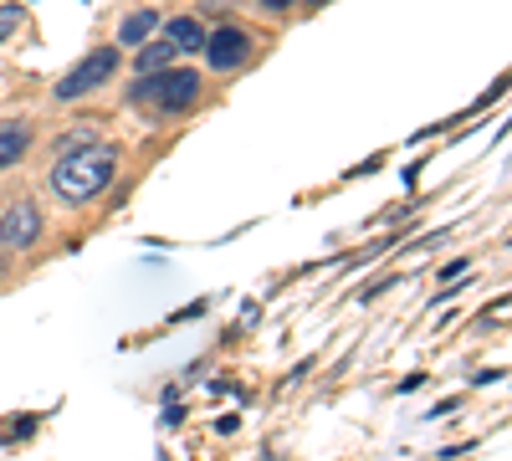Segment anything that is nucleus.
Masks as SVG:
<instances>
[{
    "instance_id": "1",
    "label": "nucleus",
    "mask_w": 512,
    "mask_h": 461,
    "mask_svg": "<svg viewBox=\"0 0 512 461\" xmlns=\"http://www.w3.org/2000/svg\"><path fill=\"white\" fill-rule=\"evenodd\" d=\"M113 175H118V144H82V149L57 159L52 190L67 205H88V200H98L113 185Z\"/></svg>"
},
{
    "instance_id": "2",
    "label": "nucleus",
    "mask_w": 512,
    "mask_h": 461,
    "mask_svg": "<svg viewBox=\"0 0 512 461\" xmlns=\"http://www.w3.org/2000/svg\"><path fill=\"white\" fill-rule=\"evenodd\" d=\"M134 98H144V103H154V108H164V113H185V108L200 98V77H195V72H180V67H164V72H149V77L139 82Z\"/></svg>"
},
{
    "instance_id": "3",
    "label": "nucleus",
    "mask_w": 512,
    "mask_h": 461,
    "mask_svg": "<svg viewBox=\"0 0 512 461\" xmlns=\"http://www.w3.org/2000/svg\"><path fill=\"white\" fill-rule=\"evenodd\" d=\"M118 72V52L113 47H98V52H88V62H77L62 82H57V103H77L82 93H93V88H103V82Z\"/></svg>"
},
{
    "instance_id": "4",
    "label": "nucleus",
    "mask_w": 512,
    "mask_h": 461,
    "mask_svg": "<svg viewBox=\"0 0 512 461\" xmlns=\"http://www.w3.org/2000/svg\"><path fill=\"white\" fill-rule=\"evenodd\" d=\"M200 52L210 57V67H216V72H236V67L251 57V36H246L241 26H221V31L200 47Z\"/></svg>"
},
{
    "instance_id": "5",
    "label": "nucleus",
    "mask_w": 512,
    "mask_h": 461,
    "mask_svg": "<svg viewBox=\"0 0 512 461\" xmlns=\"http://www.w3.org/2000/svg\"><path fill=\"white\" fill-rule=\"evenodd\" d=\"M41 236V211L31 200H16L6 216H0V246H31Z\"/></svg>"
},
{
    "instance_id": "6",
    "label": "nucleus",
    "mask_w": 512,
    "mask_h": 461,
    "mask_svg": "<svg viewBox=\"0 0 512 461\" xmlns=\"http://www.w3.org/2000/svg\"><path fill=\"white\" fill-rule=\"evenodd\" d=\"M31 149V129H26V123H0V170H11V164L21 159Z\"/></svg>"
},
{
    "instance_id": "7",
    "label": "nucleus",
    "mask_w": 512,
    "mask_h": 461,
    "mask_svg": "<svg viewBox=\"0 0 512 461\" xmlns=\"http://www.w3.org/2000/svg\"><path fill=\"white\" fill-rule=\"evenodd\" d=\"M154 26H159V11H134L118 26V47H144V41L154 36Z\"/></svg>"
},
{
    "instance_id": "8",
    "label": "nucleus",
    "mask_w": 512,
    "mask_h": 461,
    "mask_svg": "<svg viewBox=\"0 0 512 461\" xmlns=\"http://www.w3.org/2000/svg\"><path fill=\"white\" fill-rule=\"evenodd\" d=\"M164 41H169L175 52H200V47H205V31H200L190 16H175V21H169V31H164Z\"/></svg>"
},
{
    "instance_id": "9",
    "label": "nucleus",
    "mask_w": 512,
    "mask_h": 461,
    "mask_svg": "<svg viewBox=\"0 0 512 461\" xmlns=\"http://www.w3.org/2000/svg\"><path fill=\"white\" fill-rule=\"evenodd\" d=\"M169 62H175V47H169V41H149V47L139 52V72L149 77V72H164Z\"/></svg>"
},
{
    "instance_id": "10",
    "label": "nucleus",
    "mask_w": 512,
    "mask_h": 461,
    "mask_svg": "<svg viewBox=\"0 0 512 461\" xmlns=\"http://www.w3.org/2000/svg\"><path fill=\"white\" fill-rule=\"evenodd\" d=\"M16 16H21V6H0V41L16 31Z\"/></svg>"
},
{
    "instance_id": "11",
    "label": "nucleus",
    "mask_w": 512,
    "mask_h": 461,
    "mask_svg": "<svg viewBox=\"0 0 512 461\" xmlns=\"http://www.w3.org/2000/svg\"><path fill=\"white\" fill-rule=\"evenodd\" d=\"M262 6H267V11H287V6H292V0H262Z\"/></svg>"
},
{
    "instance_id": "12",
    "label": "nucleus",
    "mask_w": 512,
    "mask_h": 461,
    "mask_svg": "<svg viewBox=\"0 0 512 461\" xmlns=\"http://www.w3.org/2000/svg\"><path fill=\"white\" fill-rule=\"evenodd\" d=\"M0 277H6V262H0Z\"/></svg>"
},
{
    "instance_id": "13",
    "label": "nucleus",
    "mask_w": 512,
    "mask_h": 461,
    "mask_svg": "<svg viewBox=\"0 0 512 461\" xmlns=\"http://www.w3.org/2000/svg\"><path fill=\"white\" fill-rule=\"evenodd\" d=\"M318 6H323V0H318Z\"/></svg>"
}]
</instances>
